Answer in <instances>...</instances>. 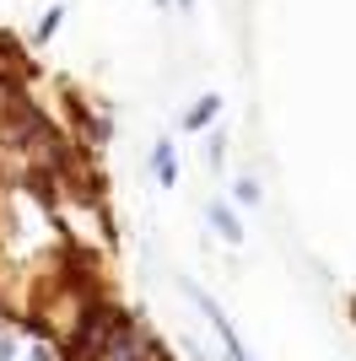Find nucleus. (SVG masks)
I'll return each instance as SVG.
<instances>
[{
    "instance_id": "nucleus-6",
    "label": "nucleus",
    "mask_w": 356,
    "mask_h": 361,
    "mask_svg": "<svg viewBox=\"0 0 356 361\" xmlns=\"http://www.w3.org/2000/svg\"><path fill=\"white\" fill-rule=\"evenodd\" d=\"M232 200H237V205H259V183H254V178H237L232 183Z\"/></svg>"
},
{
    "instance_id": "nucleus-2",
    "label": "nucleus",
    "mask_w": 356,
    "mask_h": 361,
    "mask_svg": "<svg viewBox=\"0 0 356 361\" xmlns=\"http://www.w3.org/2000/svg\"><path fill=\"white\" fill-rule=\"evenodd\" d=\"M97 361H157V350H151L146 334L135 329V318L124 313V318H119V329L108 334V345L97 350Z\"/></svg>"
},
{
    "instance_id": "nucleus-7",
    "label": "nucleus",
    "mask_w": 356,
    "mask_h": 361,
    "mask_svg": "<svg viewBox=\"0 0 356 361\" xmlns=\"http://www.w3.org/2000/svg\"><path fill=\"white\" fill-rule=\"evenodd\" d=\"M59 16H65V11H59V6H54V11H49V16H44V27H38V44H49V32L59 27Z\"/></svg>"
},
{
    "instance_id": "nucleus-8",
    "label": "nucleus",
    "mask_w": 356,
    "mask_h": 361,
    "mask_svg": "<svg viewBox=\"0 0 356 361\" xmlns=\"http://www.w3.org/2000/svg\"><path fill=\"white\" fill-rule=\"evenodd\" d=\"M189 6H194V0H178V11H189Z\"/></svg>"
},
{
    "instance_id": "nucleus-5",
    "label": "nucleus",
    "mask_w": 356,
    "mask_h": 361,
    "mask_svg": "<svg viewBox=\"0 0 356 361\" xmlns=\"http://www.w3.org/2000/svg\"><path fill=\"white\" fill-rule=\"evenodd\" d=\"M210 226H216V232H222V238L232 243V248L243 243V221H237V211H232V205H222V200L210 205Z\"/></svg>"
},
{
    "instance_id": "nucleus-4",
    "label": "nucleus",
    "mask_w": 356,
    "mask_h": 361,
    "mask_svg": "<svg viewBox=\"0 0 356 361\" xmlns=\"http://www.w3.org/2000/svg\"><path fill=\"white\" fill-rule=\"evenodd\" d=\"M151 173H157L162 189H173V183H178V151H173V140H167V135L151 146Z\"/></svg>"
},
{
    "instance_id": "nucleus-9",
    "label": "nucleus",
    "mask_w": 356,
    "mask_h": 361,
    "mask_svg": "<svg viewBox=\"0 0 356 361\" xmlns=\"http://www.w3.org/2000/svg\"><path fill=\"white\" fill-rule=\"evenodd\" d=\"M157 6H167V0H157Z\"/></svg>"
},
{
    "instance_id": "nucleus-3",
    "label": "nucleus",
    "mask_w": 356,
    "mask_h": 361,
    "mask_svg": "<svg viewBox=\"0 0 356 361\" xmlns=\"http://www.w3.org/2000/svg\"><path fill=\"white\" fill-rule=\"evenodd\" d=\"M216 114H222V92H200V97L189 103V114H184V130L200 135L206 124H216Z\"/></svg>"
},
{
    "instance_id": "nucleus-1",
    "label": "nucleus",
    "mask_w": 356,
    "mask_h": 361,
    "mask_svg": "<svg viewBox=\"0 0 356 361\" xmlns=\"http://www.w3.org/2000/svg\"><path fill=\"white\" fill-rule=\"evenodd\" d=\"M119 307H87V318L76 324V334H71V356L76 361H97V350L108 345V334L119 329Z\"/></svg>"
}]
</instances>
